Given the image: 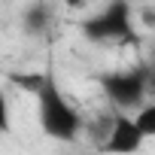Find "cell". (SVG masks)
Wrapping results in <instances>:
<instances>
[{"label":"cell","mask_w":155,"mask_h":155,"mask_svg":"<svg viewBox=\"0 0 155 155\" xmlns=\"http://www.w3.org/2000/svg\"><path fill=\"white\" fill-rule=\"evenodd\" d=\"M34 97H37V119H40V128H43L46 137H52L58 143H73L82 134L85 122H82L79 110L64 97V91H61L52 70L43 73V82L34 91Z\"/></svg>","instance_id":"cell-1"},{"label":"cell","mask_w":155,"mask_h":155,"mask_svg":"<svg viewBox=\"0 0 155 155\" xmlns=\"http://www.w3.org/2000/svg\"><path fill=\"white\" fill-rule=\"evenodd\" d=\"M79 28L91 43H137L131 0H110L104 12L85 18Z\"/></svg>","instance_id":"cell-2"},{"label":"cell","mask_w":155,"mask_h":155,"mask_svg":"<svg viewBox=\"0 0 155 155\" xmlns=\"http://www.w3.org/2000/svg\"><path fill=\"white\" fill-rule=\"evenodd\" d=\"M146 76L149 67H131V70H110L97 76V82L107 94V101L119 110H137L146 101Z\"/></svg>","instance_id":"cell-3"},{"label":"cell","mask_w":155,"mask_h":155,"mask_svg":"<svg viewBox=\"0 0 155 155\" xmlns=\"http://www.w3.org/2000/svg\"><path fill=\"white\" fill-rule=\"evenodd\" d=\"M143 143H146V134L137 128L134 116H113L110 134L104 137L101 152L104 155H134Z\"/></svg>","instance_id":"cell-4"},{"label":"cell","mask_w":155,"mask_h":155,"mask_svg":"<svg viewBox=\"0 0 155 155\" xmlns=\"http://www.w3.org/2000/svg\"><path fill=\"white\" fill-rule=\"evenodd\" d=\"M49 21H52V6L46 3V0H34V3L21 12V28H25V34H31V37L43 34V31L49 28Z\"/></svg>","instance_id":"cell-5"},{"label":"cell","mask_w":155,"mask_h":155,"mask_svg":"<svg viewBox=\"0 0 155 155\" xmlns=\"http://www.w3.org/2000/svg\"><path fill=\"white\" fill-rule=\"evenodd\" d=\"M134 122H137V128H140L146 137H155V101H152V104H143V107H137V116H134Z\"/></svg>","instance_id":"cell-6"},{"label":"cell","mask_w":155,"mask_h":155,"mask_svg":"<svg viewBox=\"0 0 155 155\" xmlns=\"http://www.w3.org/2000/svg\"><path fill=\"white\" fill-rule=\"evenodd\" d=\"M43 73L46 70H34V73H12L9 79L21 88V91H28V94H34L37 88H40V82H43Z\"/></svg>","instance_id":"cell-7"},{"label":"cell","mask_w":155,"mask_h":155,"mask_svg":"<svg viewBox=\"0 0 155 155\" xmlns=\"http://www.w3.org/2000/svg\"><path fill=\"white\" fill-rule=\"evenodd\" d=\"M9 128H12V116H9V101H6V94L0 91V134H9Z\"/></svg>","instance_id":"cell-8"},{"label":"cell","mask_w":155,"mask_h":155,"mask_svg":"<svg viewBox=\"0 0 155 155\" xmlns=\"http://www.w3.org/2000/svg\"><path fill=\"white\" fill-rule=\"evenodd\" d=\"M146 94H155V67H149V76H146Z\"/></svg>","instance_id":"cell-9"},{"label":"cell","mask_w":155,"mask_h":155,"mask_svg":"<svg viewBox=\"0 0 155 155\" xmlns=\"http://www.w3.org/2000/svg\"><path fill=\"white\" fill-rule=\"evenodd\" d=\"M61 3H67L70 9H82L85 3H91V0H61Z\"/></svg>","instance_id":"cell-10"},{"label":"cell","mask_w":155,"mask_h":155,"mask_svg":"<svg viewBox=\"0 0 155 155\" xmlns=\"http://www.w3.org/2000/svg\"><path fill=\"white\" fill-rule=\"evenodd\" d=\"M143 21H146L149 28H155V12H152V9H143Z\"/></svg>","instance_id":"cell-11"}]
</instances>
